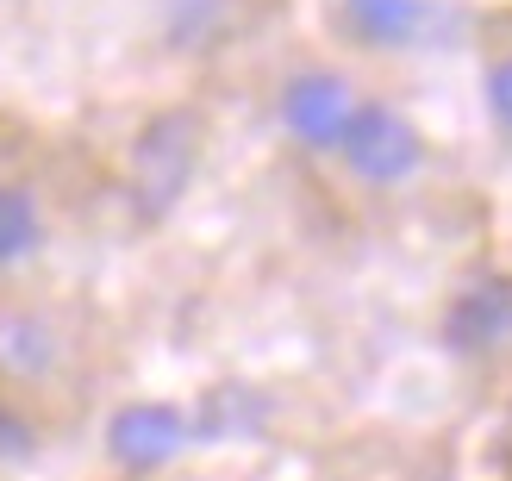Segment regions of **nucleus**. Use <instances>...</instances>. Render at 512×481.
<instances>
[{"instance_id":"nucleus-8","label":"nucleus","mask_w":512,"mask_h":481,"mask_svg":"<svg viewBox=\"0 0 512 481\" xmlns=\"http://www.w3.org/2000/svg\"><path fill=\"white\" fill-rule=\"evenodd\" d=\"M44 250V207L32 188L19 182H0V275L25 269Z\"/></svg>"},{"instance_id":"nucleus-9","label":"nucleus","mask_w":512,"mask_h":481,"mask_svg":"<svg viewBox=\"0 0 512 481\" xmlns=\"http://www.w3.org/2000/svg\"><path fill=\"white\" fill-rule=\"evenodd\" d=\"M225 19H232V0H163V38L175 50L207 44Z\"/></svg>"},{"instance_id":"nucleus-3","label":"nucleus","mask_w":512,"mask_h":481,"mask_svg":"<svg viewBox=\"0 0 512 481\" xmlns=\"http://www.w3.org/2000/svg\"><path fill=\"white\" fill-rule=\"evenodd\" d=\"M194 163H200V119L188 107L157 113L138 132V144H132V188H138V200L150 213H169L175 200L188 194Z\"/></svg>"},{"instance_id":"nucleus-11","label":"nucleus","mask_w":512,"mask_h":481,"mask_svg":"<svg viewBox=\"0 0 512 481\" xmlns=\"http://www.w3.org/2000/svg\"><path fill=\"white\" fill-rule=\"evenodd\" d=\"M32 419H25L7 394H0V463H19V457H32Z\"/></svg>"},{"instance_id":"nucleus-7","label":"nucleus","mask_w":512,"mask_h":481,"mask_svg":"<svg viewBox=\"0 0 512 481\" xmlns=\"http://www.w3.org/2000/svg\"><path fill=\"white\" fill-rule=\"evenodd\" d=\"M331 25L356 50H413L431 25L425 0H331Z\"/></svg>"},{"instance_id":"nucleus-2","label":"nucleus","mask_w":512,"mask_h":481,"mask_svg":"<svg viewBox=\"0 0 512 481\" xmlns=\"http://www.w3.org/2000/svg\"><path fill=\"white\" fill-rule=\"evenodd\" d=\"M363 107V94H356V82L344 69H325V63H306L294 69L288 82H281L275 94V119L281 132H288L300 150H338L350 113Z\"/></svg>"},{"instance_id":"nucleus-1","label":"nucleus","mask_w":512,"mask_h":481,"mask_svg":"<svg viewBox=\"0 0 512 481\" xmlns=\"http://www.w3.org/2000/svg\"><path fill=\"white\" fill-rule=\"evenodd\" d=\"M331 157H338L344 175L363 182V188H400V182L419 175L425 138H419V125L406 119L394 100H363V107L350 113V125H344V138H338Z\"/></svg>"},{"instance_id":"nucleus-5","label":"nucleus","mask_w":512,"mask_h":481,"mask_svg":"<svg viewBox=\"0 0 512 481\" xmlns=\"http://www.w3.org/2000/svg\"><path fill=\"white\" fill-rule=\"evenodd\" d=\"M444 344L456 357H488V350L512 344V282L506 275H488L450 300L444 313Z\"/></svg>"},{"instance_id":"nucleus-10","label":"nucleus","mask_w":512,"mask_h":481,"mask_svg":"<svg viewBox=\"0 0 512 481\" xmlns=\"http://www.w3.org/2000/svg\"><path fill=\"white\" fill-rule=\"evenodd\" d=\"M481 88H488V113H494V125L512 138V50H500V57L488 63V82H481Z\"/></svg>"},{"instance_id":"nucleus-4","label":"nucleus","mask_w":512,"mask_h":481,"mask_svg":"<svg viewBox=\"0 0 512 481\" xmlns=\"http://www.w3.org/2000/svg\"><path fill=\"white\" fill-rule=\"evenodd\" d=\"M188 444V419L163 407V400H138V407H119L113 425H107V450L119 469H163L175 450Z\"/></svg>"},{"instance_id":"nucleus-6","label":"nucleus","mask_w":512,"mask_h":481,"mask_svg":"<svg viewBox=\"0 0 512 481\" xmlns=\"http://www.w3.org/2000/svg\"><path fill=\"white\" fill-rule=\"evenodd\" d=\"M57 363H63L57 319L38 307H0V382L32 388V382H50Z\"/></svg>"}]
</instances>
